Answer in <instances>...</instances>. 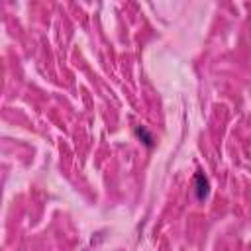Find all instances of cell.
<instances>
[{"label":"cell","mask_w":251,"mask_h":251,"mask_svg":"<svg viewBox=\"0 0 251 251\" xmlns=\"http://www.w3.org/2000/svg\"><path fill=\"white\" fill-rule=\"evenodd\" d=\"M133 133H135V135L141 139V143H143L145 147H149V149H151V147L155 145V137L151 135V131H149L145 126H137V127L133 129Z\"/></svg>","instance_id":"obj_2"},{"label":"cell","mask_w":251,"mask_h":251,"mask_svg":"<svg viewBox=\"0 0 251 251\" xmlns=\"http://www.w3.org/2000/svg\"><path fill=\"white\" fill-rule=\"evenodd\" d=\"M194 194H196V200L198 202H204L208 198V194H210V180L200 171L194 175Z\"/></svg>","instance_id":"obj_1"}]
</instances>
